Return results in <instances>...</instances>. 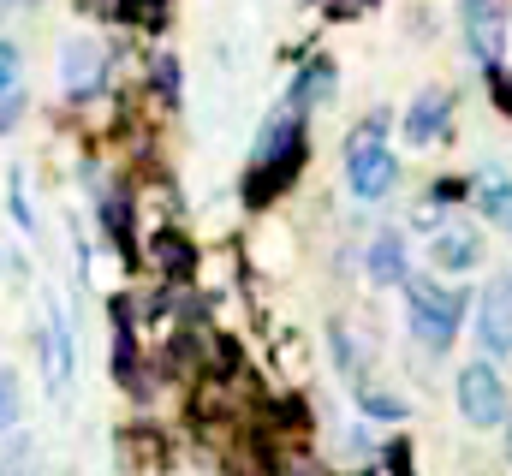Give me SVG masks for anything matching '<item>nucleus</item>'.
<instances>
[{
    "label": "nucleus",
    "mask_w": 512,
    "mask_h": 476,
    "mask_svg": "<svg viewBox=\"0 0 512 476\" xmlns=\"http://www.w3.org/2000/svg\"><path fill=\"white\" fill-rule=\"evenodd\" d=\"M358 405H364L370 417H382V423H399V417H405V399L387 393V387H370V381H358Z\"/></svg>",
    "instance_id": "4468645a"
},
{
    "label": "nucleus",
    "mask_w": 512,
    "mask_h": 476,
    "mask_svg": "<svg viewBox=\"0 0 512 476\" xmlns=\"http://www.w3.org/2000/svg\"><path fill=\"white\" fill-rule=\"evenodd\" d=\"M18 417H24V387H18L12 369H0V435L18 429Z\"/></svg>",
    "instance_id": "2eb2a0df"
},
{
    "label": "nucleus",
    "mask_w": 512,
    "mask_h": 476,
    "mask_svg": "<svg viewBox=\"0 0 512 476\" xmlns=\"http://www.w3.org/2000/svg\"><path fill=\"white\" fill-rule=\"evenodd\" d=\"M471 197H477V209H483L489 221H512V173L507 167H483V173L471 179Z\"/></svg>",
    "instance_id": "f8f14e48"
},
{
    "label": "nucleus",
    "mask_w": 512,
    "mask_h": 476,
    "mask_svg": "<svg viewBox=\"0 0 512 476\" xmlns=\"http://www.w3.org/2000/svg\"><path fill=\"white\" fill-rule=\"evenodd\" d=\"M507 227H512V221H507Z\"/></svg>",
    "instance_id": "412c9836"
},
{
    "label": "nucleus",
    "mask_w": 512,
    "mask_h": 476,
    "mask_svg": "<svg viewBox=\"0 0 512 476\" xmlns=\"http://www.w3.org/2000/svg\"><path fill=\"white\" fill-rule=\"evenodd\" d=\"M364 274L376 280V286H405V233H376L370 238V250H364Z\"/></svg>",
    "instance_id": "9d476101"
},
{
    "label": "nucleus",
    "mask_w": 512,
    "mask_h": 476,
    "mask_svg": "<svg viewBox=\"0 0 512 476\" xmlns=\"http://www.w3.org/2000/svg\"><path fill=\"white\" fill-rule=\"evenodd\" d=\"M477 346L489 357H512V274H495L477 298Z\"/></svg>",
    "instance_id": "39448f33"
},
{
    "label": "nucleus",
    "mask_w": 512,
    "mask_h": 476,
    "mask_svg": "<svg viewBox=\"0 0 512 476\" xmlns=\"http://www.w3.org/2000/svg\"><path fill=\"white\" fill-rule=\"evenodd\" d=\"M447 125H453V96L447 90H423V96H411V108L399 119V137L411 149H435L447 137Z\"/></svg>",
    "instance_id": "6e6552de"
},
{
    "label": "nucleus",
    "mask_w": 512,
    "mask_h": 476,
    "mask_svg": "<svg viewBox=\"0 0 512 476\" xmlns=\"http://www.w3.org/2000/svg\"><path fill=\"white\" fill-rule=\"evenodd\" d=\"M155 256H161V262H167L173 274H185V268H191V250H185V244H179L173 233H161V238H155Z\"/></svg>",
    "instance_id": "f3484780"
},
{
    "label": "nucleus",
    "mask_w": 512,
    "mask_h": 476,
    "mask_svg": "<svg viewBox=\"0 0 512 476\" xmlns=\"http://www.w3.org/2000/svg\"><path fill=\"white\" fill-rule=\"evenodd\" d=\"M18 84H24V48L0 36V90H18Z\"/></svg>",
    "instance_id": "dca6fc26"
},
{
    "label": "nucleus",
    "mask_w": 512,
    "mask_h": 476,
    "mask_svg": "<svg viewBox=\"0 0 512 476\" xmlns=\"http://www.w3.org/2000/svg\"><path fill=\"white\" fill-rule=\"evenodd\" d=\"M24 6H36V0H0V18H6V12H24Z\"/></svg>",
    "instance_id": "6ab92c4d"
},
{
    "label": "nucleus",
    "mask_w": 512,
    "mask_h": 476,
    "mask_svg": "<svg viewBox=\"0 0 512 476\" xmlns=\"http://www.w3.org/2000/svg\"><path fill=\"white\" fill-rule=\"evenodd\" d=\"M102 66H108L102 42H96V36H72V42L60 48V84H66V96H72V102H90V96L102 90Z\"/></svg>",
    "instance_id": "0eeeda50"
},
{
    "label": "nucleus",
    "mask_w": 512,
    "mask_h": 476,
    "mask_svg": "<svg viewBox=\"0 0 512 476\" xmlns=\"http://www.w3.org/2000/svg\"><path fill=\"white\" fill-rule=\"evenodd\" d=\"M507 459H512V423H507Z\"/></svg>",
    "instance_id": "aec40b11"
},
{
    "label": "nucleus",
    "mask_w": 512,
    "mask_h": 476,
    "mask_svg": "<svg viewBox=\"0 0 512 476\" xmlns=\"http://www.w3.org/2000/svg\"><path fill=\"white\" fill-rule=\"evenodd\" d=\"M42 369H48V387H54V393H66V381H72V334H66V316H60V310H48Z\"/></svg>",
    "instance_id": "9b49d317"
},
{
    "label": "nucleus",
    "mask_w": 512,
    "mask_h": 476,
    "mask_svg": "<svg viewBox=\"0 0 512 476\" xmlns=\"http://www.w3.org/2000/svg\"><path fill=\"white\" fill-rule=\"evenodd\" d=\"M453 393H459V417L471 429H501L507 423V381H501V369L489 357L465 363L459 381H453Z\"/></svg>",
    "instance_id": "20e7f679"
},
{
    "label": "nucleus",
    "mask_w": 512,
    "mask_h": 476,
    "mask_svg": "<svg viewBox=\"0 0 512 476\" xmlns=\"http://www.w3.org/2000/svg\"><path fill=\"white\" fill-rule=\"evenodd\" d=\"M155 90H161L167 102H179V66H173V54L155 60Z\"/></svg>",
    "instance_id": "a211bd4d"
},
{
    "label": "nucleus",
    "mask_w": 512,
    "mask_h": 476,
    "mask_svg": "<svg viewBox=\"0 0 512 476\" xmlns=\"http://www.w3.org/2000/svg\"><path fill=\"white\" fill-rule=\"evenodd\" d=\"M459 18H465V42H471V54L495 72L501 54H507V6H501V0H459Z\"/></svg>",
    "instance_id": "423d86ee"
},
{
    "label": "nucleus",
    "mask_w": 512,
    "mask_h": 476,
    "mask_svg": "<svg viewBox=\"0 0 512 476\" xmlns=\"http://www.w3.org/2000/svg\"><path fill=\"white\" fill-rule=\"evenodd\" d=\"M405 316L423 352H453L465 322V286H441L429 274H405Z\"/></svg>",
    "instance_id": "f03ea898"
},
{
    "label": "nucleus",
    "mask_w": 512,
    "mask_h": 476,
    "mask_svg": "<svg viewBox=\"0 0 512 476\" xmlns=\"http://www.w3.org/2000/svg\"><path fill=\"white\" fill-rule=\"evenodd\" d=\"M429 262H435L441 274H471V268L483 262V233L465 227V221H441V227L429 233Z\"/></svg>",
    "instance_id": "1a4fd4ad"
},
{
    "label": "nucleus",
    "mask_w": 512,
    "mask_h": 476,
    "mask_svg": "<svg viewBox=\"0 0 512 476\" xmlns=\"http://www.w3.org/2000/svg\"><path fill=\"white\" fill-rule=\"evenodd\" d=\"M346 185L358 203H387L399 185V155L387 149V114H370L346 137Z\"/></svg>",
    "instance_id": "7ed1b4c3"
},
{
    "label": "nucleus",
    "mask_w": 512,
    "mask_h": 476,
    "mask_svg": "<svg viewBox=\"0 0 512 476\" xmlns=\"http://www.w3.org/2000/svg\"><path fill=\"white\" fill-rule=\"evenodd\" d=\"M304 167V114L286 102V108H274L268 125H262V137H256V155H251V173H245V203H268V197H280L286 185H292V173Z\"/></svg>",
    "instance_id": "f257e3e1"
},
{
    "label": "nucleus",
    "mask_w": 512,
    "mask_h": 476,
    "mask_svg": "<svg viewBox=\"0 0 512 476\" xmlns=\"http://www.w3.org/2000/svg\"><path fill=\"white\" fill-rule=\"evenodd\" d=\"M334 84H340V72H334V60H310L298 78H292V108L304 114V108H316V102H328L334 96Z\"/></svg>",
    "instance_id": "ddd939ff"
}]
</instances>
